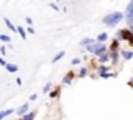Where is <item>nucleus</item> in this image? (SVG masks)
Segmentation results:
<instances>
[{
  "label": "nucleus",
  "mask_w": 133,
  "mask_h": 120,
  "mask_svg": "<svg viewBox=\"0 0 133 120\" xmlns=\"http://www.w3.org/2000/svg\"><path fill=\"white\" fill-rule=\"evenodd\" d=\"M124 19H125V13H122V11H111V13H108V14H105L102 17V24L110 27V28H114Z\"/></svg>",
  "instance_id": "nucleus-1"
},
{
  "label": "nucleus",
  "mask_w": 133,
  "mask_h": 120,
  "mask_svg": "<svg viewBox=\"0 0 133 120\" xmlns=\"http://www.w3.org/2000/svg\"><path fill=\"white\" fill-rule=\"evenodd\" d=\"M131 36H133V31L131 30H128V28H121V30H117V33H116V38L119 39V41H130L131 39Z\"/></svg>",
  "instance_id": "nucleus-2"
},
{
  "label": "nucleus",
  "mask_w": 133,
  "mask_h": 120,
  "mask_svg": "<svg viewBox=\"0 0 133 120\" xmlns=\"http://www.w3.org/2000/svg\"><path fill=\"white\" fill-rule=\"evenodd\" d=\"M107 51H110L107 44H102V42H96V45H94V53H92L96 58H99L100 55H103V53H107Z\"/></svg>",
  "instance_id": "nucleus-3"
},
{
  "label": "nucleus",
  "mask_w": 133,
  "mask_h": 120,
  "mask_svg": "<svg viewBox=\"0 0 133 120\" xmlns=\"http://www.w3.org/2000/svg\"><path fill=\"white\" fill-rule=\"evenodd\" d=\"M125 22H127V25L133 24V0H130L125 8Z\"/></svg>",
  "instance_id": "nucleus-4"
},
{
  "label": "nucleus",
  "mask_w": 133,
  "mask_h": 120,
  "mask_svg": "<svg viewBox=\"0 0 133 120\" xmlns=\"http://www.w3.org/2000/svg\"><path fill=\"white\" fill-rule=\"evenodd\" d=\"M75 77H77V72H74V70H69L68 73H66V75L63 77V80H61V83H63L64 86H71Z\"/></svg>",
  "instance_id": "nucleus-5"
},
{
  "label": "nucleus",
  "mask_w": 133,
  "mask_h": 120,
  "mask_svg": "<svg viewBox=\"0 0 133 120\" xmlns=\"http://www.w3.org/2000/svg\"><path fill=\"white\" fill-rule=\"evenodd\" d=\"M121 56L124 61H131L133 59V50L131 48H121Z\"/></svg>",
  "instance_id": "nucleus-6"
},
{
  "label": "nucleus",
  "mask_w": 133,
  "mask_h": 120,
  "mask_svg": "<svg viewBox=\"0 0 133 120\" xmlns=\"http://www.w3.org/2000/svg\"><path fill=\"white\" fill-rule=\"evenodd\" d=\"M27 112H30V103H24V104H21V106L16 109V114H17L19 117L25 115Z\"/></svg>",
  "instance_id": "nucleus-7"
},
{
  "label": "nucleus",
  "mask_w": 133,
  "mask_h": 120,
  "mask_svg": "<svg viewBox=\"0 0 133 120\" xmlns=\"http://www.w3.org/2000/svg\"><path fill=\"white\" fill-rule=\"evenodd\" d=\"M108 50H110V51H119V50H121V41H119L117 38L111 39V44L108 45Z\"/></svg>",
  "instance_id": "nucleus-8"
},
{
  "label": "nucleus",
  "mask_w": 133,
  "mask_h": 120,
  "mask_svg": "<svg viewBox=\"0 0 133 120\" xmlns=\"http://www.w3.org/2000/svg\"><path fill=\"white\" fill-rule=\"evenodd\" d=\"M61 89H63V86H55V87L50 91L49 97H50V98H59V95H61Z\"/></svg>",
  "instance_id": "nucleus-9"
},
{
  "label": "nucleus",
  "mask_w": 133,
  "mask_h": 120,
  "mask_svg": "<svg viewBox=\"0 0 133 120\" xmlns=\"http://www.w3.org/2000/svg\"><path fill=\"white\" fill-rule=\"evenodd\" d=\"M119 55H121V50L119 51H110V59H111V64L113 66H117V63H119Z\"/></svg>",
  "instance_id": "nucleus-10"
},
{
  "label": "nucleus",
  "mask_w": 133,
  "mask_h": 120,
  "mask_svg": "<svg viewBox=\"0 0 133 120\" xmlns=\"http://www.w3.org/2000/svg\"><path fill=\"white\" fill-rule=\"evenodd\" d=\"M94 42H97L96 38H83V39L80 41V45L85 48V47H88V45H91V44H94Z\"/></svg>",
  "instance_id": "nucleus-11"
},
{
  "label": "nucleus",
  "mask_w": 133,
  "mask_h": 120,
  "mask_svg": "<svg viewBox=\"0 0 133 120\" xmlns=\"http://www.w3.org/2000/svg\"><path fill=\"white\" fill-rule=\"evenodd\" d=\"M3 24L6 25V28H8L10 31H13V33H17V27H16V25H13V22H11L8 17H5V19H3Z\"/></svg>",
  "instance_id": "nucleus-12"
},
{
  "label": "nucleus",
  "mask_w": 133,
  "mask_h": 120,
  "mask_svg": "<svg viewBox=\"0 0 133 120\" xmlns=\"http://www.w3.org/2000/svg\"><path fill=\"white\" fill-rule=\"evenodd\" d=\"M97 59H99V64H108V61H111V59H110V51H107V53L100 55Z\"/></svg>",
  "instance_id": "nucleus-13"
},
{
  "label": "nucleus",
  "mask_w": 133,
  "mask_h": 120,
  "mask_svg": "<svg viewBox=\"0 0 133 120\" xmlns=\"http://www.w3.org/2000/svg\"><path fill=\"white\" fill-rule=\"evenodd\" d=\"M16 112V109H5V111H0V120H5V118H8L11 114H14Z\"/></svg>",
  "instance_id": "nucleus-14"
},
{
  "label": "nucleus",
  "mask_w": 133,
  "mask_h": 120,
  "mask_svg": "<svg viewBox=\"0 0 133 120\" xmlns=\"http://www.w3.org/2000/svg\"><path fill=\"white\" fill-rule=\"evenodd\" d=\"M5 69H6V72H8V73H16V72L19 70V67H17L16 64H13V63H6Z\"/></svg>",
  "instance_id": "nucleus-15"
},
{
  "label": "nucleus",
  "mask_w": 133,
  "mask_h": 120,
  "mask_svg": "<svg viewBox=\"0 0 133 120\" xmlns=\"http://www.w3.org/2000/svg\"><path fill=\"white\" fill-rule=\"evenodd\" d=\"M110 69H111V67H110L108 64H99L97 69H96V72H97V73H107V72H110Z\"/></svg>",
  "instance_id": "nucleus-16"
},
{
  "label": "nucleus",
  "mask_w": 133,
  "mask_h": 120,
  "mask_svg": "<svg viewBox=\"0 0 133 120\" xmlns=\"http://www.w3.org/2000/svg\"><path fill=\"white\" fill-rule=\"evenodd\" d=\"M16 27H17V33H19V36H21V38L25 41V39L28 38V33H27V30H25L22 25H16Z\"/></svg>",
  "instance_id": "nucleus-17"
},
{
  "label": "nucleus",
  "mask_w": 133,
  "mask_h": 120,
  "mask_svg": "<svg viewBox=\"0 0 133 120\" xmlns=\"http://www.w3.org/2000/svg\"><path fill=\"white\" fill-rule=\"evenodd\" d=\"M38 115V111L36 109H33V111H30V112H27L25 115H22V118L24 120H35V117Z\"/></svg>",
  "instance_id": "nucleus-18"
},
{
  "label": "nucleus",
  "mask_w": 133,
  "mask_h": 120,
  "mask_svg": "<svg viewBox=\"0 0 133 120\" xmlns=\"http://www.w3.org/2000/svg\"><path fill=\"white\" fill-rule=\"evenodd\" d=\"M88 75H89V70H88V67H85V66L80 67V70L77 72V77H78V78H85V77H88Z\"/></svg>",
  "instance_id": "nucleus-19"
},
{
  "label": "nucleus",
  "mask_w": 133,
  "mask_h": 120,
  "mask_svg": "<svg viewBox=\"0 0 133 120\" xmlns=\"http://www.w3.org/2000/svg\"><path fill=\"white\" fill-rule=\"evenodd\" d=\"M108 38H110V36H108V33H105V31H103V33H100V34H99V36H97L96 39H97V42H102V44H107V41H108Z\"/></svg>",
  "instance_id": "nucleus-20"
},
{
  "label": "nucleus",
  "mask_w": 133,
  "mask_h": 120,
  "mask_svg": "<svg viewBox=\"0 0 133 120\" xmlns=\"http://www.w3.org/2000/svg\"><path fill=\"white\" fill-rule=\"evenodd\" d=\"M53 87H55V86H53L52 83H47V84H44V86H42V94H50V91H52Z\"/></svg>",
  "instance_id": "nucleus-21"
},
{
  "label": "nucleus",
  "mask_w": 133,
  "mask_h": 120,
  "mask_svg": "<svg viewBox=\"0 0 133 120\" xmlns=\"http://www.w3.org/2000/svg\"><path fill=\"white\" fill-rule=\"evenodd\" d=\"M64 55H66L64 51H59V53H56V55L52 58V63H56V61H59V59H63V58H64Z\"/></svg>",
  "instance_id": "nucleus-22"
},
{
  "label": "nucleus",
  "mask_w": 133,
  "mask_h": 120,
  "mask_svg": "<svg viewBox=\"0 0 133 120\" xmlns=\"http://www.w3.org/2000/svg\"><path fill=\"white\" fill-rule=\"evenodd\" d=\"M0 41H2V42H6V44H10V42H11V36H8V34L2 33V34H0Z\"/></svg>",
  "instance_id": "nucleus-23"
},
{
  "label": "nucleus",
  "mask_w": 133,
  "mask_h": 120,
  "mask_svg": "<svg viewBox=\"0 0 133 120\" xmlns=\"http://www.w3.org/2000/svg\"><path fill=\"white\" fill-rule=\"evenodd\" d=\"M71 63H72V66H80V64H82V59H80V58H74Z\"/></svg>",
  "instance_id": "nucleus-24"
},
{
  "label": "nucleus",
  "mask_w": 133,
  "mask_h": 120,
  "mask_svg": "<svg viewBox=\"0 0 133 120\" xmlns=\"http://www.w3.org/2000/svg\"><path fill=\"white\" fill-rule=\"evenodd\" d=\"M49 6H50L52 10H55V11H59V6H58L56 3H53V2H52V3H49Z\"/></svg>",
  "instance_id": "nucleus-25"
},
{
  "label": "nucleus",
  "mask_w": 133,
  "mask_h": 120,
  "mask_svg": "<svg viewBox=\"0 0 133 120\" xmlns=\"http://www.w3.org/2000/svg\"><path fill=\"white\" fill-rule=\"evenodd\" d=\"M25 24H27L28 27H33V19H31V17H25Z\"/></svg>",
  "instance_id": "nucleus-26"
},
{
  "label": "nucleus",
  "mask_w": 133,
  "mask_h": 120,
  "mask_svg": "<svg viewBox=\"0 0 133 120\" xmlns=\"http://www.w3.org/2000/svg\"><path fill=\"white\" fill-rule=\"evenodd\" d=\"M0 55H2V56H5V55H6V47H5V45L0 47Z\"/></svg>",
  "instance_id": "nucleus-27"
},
{
  "label": "nucleus",
  "mask_w": 133,
  "mask_h": 120,
  "mask_svg": "<svg viewBox=\"0 0 133 120\" xmlns=\"http://www.w3.org/2000/svg\"><path fill=\"white\" fill-rule=\"evenodd\" d=\"M25 30H27L28 34H35V28H33V27H28V28H25Z\"/></svg>",
  "instance_id": "nucleus-28"
},
{
  "label": "nucleus",
  "mask_w": 133,
  "mask_h": 120,
  "mask_svg": "<svg viewBox=\"0 0 133 120\" xmlns=\"http://www.w3.org/2000/svg\"><path fill=\"white\" fill-rule=\"evenodd\" d=\"M89 78H91V80H99L100 77H99V73H91V75H89Z\"/></svg>",
  "instance_id": "nucleus-29"
},
{
  "label": "nucleus",
  "mask_w": 133,
  "mask_h": 120,
  "mask_svg": "<svg viewBox=\"0 0 133 120\" xmlns=\"http://www.w3.org/2000/svg\"><path fill=\"white\" fill-rule=\"evenodd\" d=\"M30 100H31V101L38 100V94H31V95H30Z\"/></svg>",
  "instance_id": "nucleus-30"
},
{
  "label": "nucleus",
  "mask_w": 133,
  "mask_h": 120,
  "mask_svg": "<svg viewBox=\"0 0 133 120\" xmlns=\"http://www.w3.org/2000/svg\"><path fill=\"white\" fill-rule=\"evenodd\" d=\"M0 66H2V67H5V66H6V61H5L3 58H0Z\"/></svg>",
  "instance_id": "nucleus-31"
},
{
  "label": "nucleus",
  "mask_w": 133,
  "mask_h": 120,
  "mask_svg": "<svg viewBox=\"0 0 133 120\" xmlns=\"http://www.w3.org/2000/svg\"><path fill=\"white\" fill-rule=\"evenodd\" d=\"M16 83H17V86H22V78L17 77V78H16Z\"/></svg>",
  "instance_id": "nucleus-32"
},
{
  "label": "nucleus",
  "mask_w": 133,
  "mask_h": 120,
  "mask_svg": "<svg viewBox=\"0 0 133 120\" xmlns=\"http://www.w3.org/2000/svg\"><path fill=\"white\" fill-rule=\"evenodd\" d=\"M128 45H130V48H131V50H133V36H131V39H130V41H128Z\"/></svg>",
  "instance_id": "nucleus-33"
},
{
  "label": "nucleus",
  "mask_w": 133,
  "mask_h": 120,
  "mask_svg": "<svg viewBox=\"0 0 133 120\" xmlns=\"http://www.w3.org/2000/svg\"><path fill=\"white\" fill-rule=\"evenodd\" d=\"M127 84H128V86L133 89V78H131V80H128V83H127Z\"/></svg>",
  "instance_id": "nucleus-34"
},
{
  "label": "nucleus",
  "mask_w": 133,
  "mask_h": 120,
  "mask_svg": "<svg viewBox=\"0 0 133 120\" xmlns=\"http://www.w3.org/2000/svg\"><path fill=\"white\" fill-rule=\"evenodd\" d=\"M127 28H128V30H131V31H133V24H130V25H127Z\"/></svg>",
  "instance_id": "nucleus-35"
},
{
  "label": "nucleus",
  "mask_w": 133,
  "mask_h": 120,
  "mask_svg": "<svg viewBox=\"0 0 133 120\" xmlns=\"http://www.w3.org/2000/svg\"><path fill=\"white\" fill-rule=\"evenodd\" d=\"M17 120H24V118H22V117H19V118H17Z\"/></svg>",
  "instance_id": "nucleus-36"
}]
</instances>
